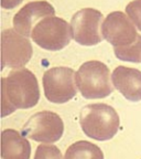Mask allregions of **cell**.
I'll return each mask as SVG.
<instances>
[{"mask_svg":"<svg viewBox=\"0 0 141 159\" xmlns=\"http://www.w3.org/2000/svg\"><path fill=\"white\" fill-rule=\"evenodd\" d=\"M2 117L15 109L32 108L40 99L39 83L30 70L17 69L2 77Z\"/></svg>","mask_w":141,"mask_h":159,"instance_id":"cell-1","label":"cell"},{"mask_svg":"<svg viewBox=\"0 0 141 159\" xmlns=\"http://www.w3.org/2000/svg\"><path fill=\"white\" fill-rule=\"evenodd\" d=\"M79 124L84 134L89 138L105 142L118 133L120 119L114 107L97 103L83 107L79 114Z\"/></svg>","mask_w":141,"mask_h":159,"instance_id":"cell-2","label":"cell"},{"mask_svg":"<svg viewBox=\"0 0 141 159\" xmlns=\"http://www.w3.org/2000/svg\"><path fill=\"white\" fill-rule=\"evenodd\" d=\"M76 84L83 97L87 99L104 98L112 94L110 71L100 61H87L76 72Z\"/></svg>","mask_w":141,"mask_h":159,"instance_id":"cell-3","label":"cell"},{"mask_svg":"<svg viewBox=\"0 0 141 159\" xmlns=\"http://www.w3.org/2000/svg\"><path fill=\"white\" fill-rule=\"evenodd\" d=\"M31 38L35 44L42 49L59 51L69 43L72 39V30L64 19L51 16L37 23L32 30Z\"/></svg>","mask_w":141,"mask_h":159,"instance_id":"cell-4","label":"cell"},{"mask_svg":"<svg viewBox=\"0 0 141 159\" xmlns=\"http://www.w3.org/2000/svg\"><path fill=\"white\" fill-rule=\"evenodd\" d=\"M42 82L45 97L54 104H64L77 93L76 73L71 67L56 66L47 70Z\"/></svg>","mask_w":141,"mask_h":159,"instance_id":"cell-5","label":"cell"},{"mask_svg":"<svg viewBox=\"0 0 141 159\" xmlns=\"http://www.w3.org/2000/svg\"><path fill=\"white\" fill-rule=\"evenodd\" d=\"M64 123L54 112L43 111L32 115L22 128V135L34 142L53 144L62 138Z\"/></svg>","mask_w":141,"mask_h":159,"instance_id":"cell-6","label":"cell"},{"mask_svg":"<svg viewBox=\"0 0 141 159\" xmlns=\"http://www.w3.org/2000/svg\"><path fill=\"white\" fill-rule=\"evenodd\" d=\"M102 34L114 47V50L131 47L138 42L141 37L137 32L134 22L121 11L110 12L104 19Z\"/></svg>","mask_w":141,"mask_h":159,"instance_id":"cell-7","label":"cell"},{"mask_svg":"<svg viewBox=\"0 0 141 159\" xmlns=\"http://www.w3.org/2000/svg\"><path fill=\"white\" fill-rule=\"evenodd\" d=\"M103 19V13L94 8H84L77 11L71 20L72 38L78 44L85 47L100 43L104 39L100 33Z\"/></svg>","mask_w":141,"mask_h":159,"instance_id":"cell-8","label":"cell"},{"mask_svg":"<svg viewBox=\"0 0 141 159\" xmlns=\"http://www.w3.org/2000/svg\"><path fill=\"white\" fill-rule=\"evenodd\" d=\"M32 44L24 35L15 29H7L1 32L2 69H21L32 57Z\"/></svg>","mask_w":141,"mask_h":159,"instance_id":"cell-9","label":"cell"},{"mask_svg":"<svg viewBox=\"0 0 141 159\" xmlns=\"http://www.w3.org/2000/svg\"><path fill=\"white\" fill-rule=\"evenodd\" d=\"M55 15V9L47 1H32L23 6L13 17L15 30L25 38L31 37L39 21Z\"/></svg>","mask_w":141,"mask_h":159,"instance_id":"cell-10","label":"cell"},{"mask_svg":"<svg viewBox=\"0 0 141 159\" xmlns=\"http://www.w3.org/2000/svg\"><path fill=\"white\" fill-rule=\"evenodd\" d=\"M115 89L130 102L141 101V71L128 66H117L112 75Z\"/></svg>","mask_w":141,"mask_h":159,"instance_id":"cell-11","label":"cell"},{"mask_svg":"<svg viewBox=\"0 0 141 159\" xmlns=\"http://www.w3.org/2000/svg\"><path fill=\"white\" fill-rule=\"evenodd\" d=\"M31 145L29 140L15 129H5L1 133L2 159H30Z\"/></svg>","mask_w":141,"mask_h":159,"instance_id":"cell-12","label":"cell"},{"mask_svg":"<svg viewBox=\"0 0 141 159\" xmlns=\"http://www.w3.org/2000/svg\"><path fill=\"white\" fill-rule=\"evenodd\" d=\"M65 159H104V152L97 145L79 140L67 148Z\"/></svg>","mask_w":141,"mask_h":159,"instance_id":"cell-13","label":"cell"},{"mask_svg":"<svg viewBox=\"0 0 141 159\" xmlns=\"http://www.w3.org/2000/svg\"><path fill=\"white\" fill-rule=\"evenodd\" d=\"M115 55L117 59L126 61V62H134L140 63L141 62V37L138 40V42L134 43V45L126 49L114 50Z\"/></svg>","mask_w":141,"mask_h":159,"instance_id":"cell-14","label":"cell"},{"mask_svg":"<svg viewBox=\"0 0 141 159\" xmlns=\"http://www.w3.org/2000/svg\"><path fill=\"white\" fill-rule=\"evenodd\" d=\"M34 159H63V156L55 145L42 144L37 147Z\"/></svg>","mask_w":141,"mask_h":159,"instance_id":"cell-15","label":"cell"},{"mask_svg":"<svg viewBox=\"0 0 141 159\" xmlns=\"http://www.w3.org/2000/svg\"><path fill=\"white\" fill-rule=\"evenodd\" d=\"M126 13L134 25L141 31V0H134L126 7Z\"/></svg>","mask_w":141,"mask_h":159,"instance_id":"cell-16","label":"cell"},{"mask_svg":"<svg viewBox=\"0 0 141 159\" xmlns=\"http://www.w3.org/2000/svg\"><path fill=\"white\" fill-rule=\"evenodd\" d=\"M23 0H1V7L3 9H13L18 5L22 2Z\"/></svg>","mask_w":141,"mask_h":159,"instance_id":"cell-17","label":"cell"}]
</instances>
